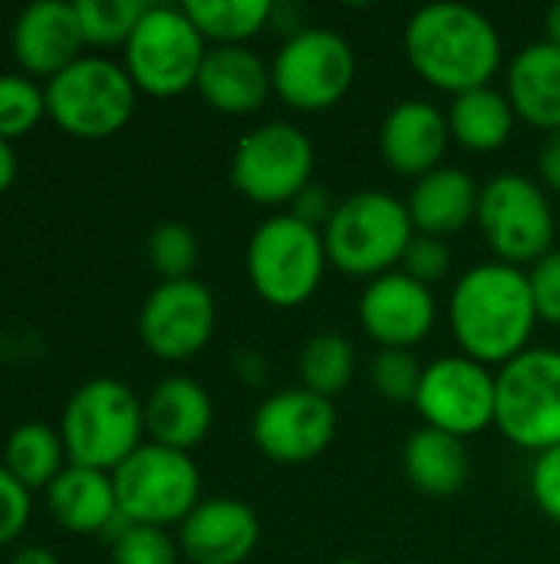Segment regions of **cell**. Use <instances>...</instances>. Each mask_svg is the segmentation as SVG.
<instances>
[{
	"label": "cell",
	"instance_id": "30",
	"mask_svg": "<svg viewBox=\"0 0 560 564\" xmlns=\"http://www.w3.org/2000/svg\"><path fill=\"white\" fill-rule=\"evenodd\" d=\"M89 46H116L132 36L135 23L149 10L145 0H73Z\"/></svg>",
	"mask_w": 560,
	"mask_h": 564
},
{
	"label": "cell",
	"instance_id": "4",
	"mask_svg": "<svg viewBox=\"0 0 560 564\" xmlns=\"http://www.w3.org/2000/svg\"><path fill=\"white\" fill-rule=\"evenodd\" d=\"M145 433V406L119 380L83 383L63 410V446L73 466L112 473L139 446Z\"/></svg>",
	"mask_w": 560,
	"mask_h": 564
},
{
	"label": "cell",
	"instance_id": "35",
	"mask_svg": "<svg viewBox=\"0 0 560 564\" xmlns=\"http://www.w3.org/2000/svg\"><path fill=\"white\" fill-rule=\"evenodd\" d=\"M449 268H452V251H449L446 238H432V235L416 231L406 254H403V271L422 284H432L439 278H446Z\"/></svg>",
	"mask_w": 560,
	"mask_h": 564
},
{
	"label": "cell",
	"instance_id": "22",
	"mask_svg": "<svg viewBox=\"0 0 560 564\" xmlns=\"http://www.w3.org/2000/svg\"><path fill=\"white\" fill-rule=\"evenodd\" d=\"M479 182L459 165H439L416 178L409 192V215L419 235L446 238L462 231L479 215Z\"/></svg>",
	"mask_w": 560,
	"mask_h": 564
},
{
	"label": "cell",
	"instance_id": "39",
	"mask_svg": "<svg viewBox=\"0 0 560 564\" xmlns=\"http://www.w3.org/2000/svg\"><path fill=\"white\" fill-rule=\"evenodd\" d=\"M333 208H337V202H333V195H330L320 182H310V185L290 202V215H297L300 221H307V225H314V228H320V231H323V225L330 221Z\"/></svg>",
	"mask_w": 560,
	"mask_h": 564
},
{
	"label": "cell",
	"instance_id": "18",
	"mask_svg": "<svg viewBox=\"0 0 560 564\" xmlns=\"http://www.w3.org/2000/svg\"><path fill=\"white\" fill-rule=\"evenodd\" d=\"M449 112L429 99L396 102L380 126V152L386 165L409 178H422L426 172L446 165L442 159L449 152Z\"/></svg>",
	"mask_w": 560,
	"mask_h": 564
},
{
	"label": "cell",
	"instance_id": "5",
	"mask_svg": "<svg viewBox=\"0 0 560 564\" xmlns=\"http://www.w3.org/2000/svg\"><path fill=\"white\" fill-rule=\"evenodd\" d=\"M244 261L251 288L274 307L307 304L330 264L323 231L290 212L271 215L254 228Z\"/></svg>",
	"mask_w": 560,
	"mask_h": 564
},
{
	"label": "cell",
	"instance_id": "11",
	"mask_svg": "<svg viewBox=\"0 0 560 564\" xmlns=\"http://www.w3.org/2000/svg\"><path fill=\"white\" fill-rule=\"evenodd\" d=\"M274 93L300 109L317 112L337 106L356 79L353 43L330 26H304L287 36L271 63Z\"/></svg>",
	"mask_w": 560,
	"mask_h": 564
},
{
	"label": "cell",
	"instance_id": "32",
	"mask_svg": "<svg viewBox=\"0 0 560 564\" xmlns=\"http://www.w3.org/2000/svg\"><path fill=\"white\" fill-rule=\"evenodd\" d=\"M46 112V93L17 73H0V139H17L30 132Z\"/></svg>",
	"mask_w": 560,
	"mask_h": 564
},
{
	"label": "cell",
	"instance_id": "2",
	"mask_svg": "<svg viewBox=\"0 0 560 564\" xmlns=\"http://www.w3.org/2000/svg\"><path fill=\"white\" fill-rule=\"evenodd\" d=\"M403 46L413 69L452 96L492 86L502 66V33L488 13L459 0L419 7L403 30Z\"/></svg>",
	"mask_w": 560,
	"mask_h": 564
},
{
	"label": "cell",
	"instance_id": "34",
	"mask_svg": "<svg viewBox=\"0 0 560 564\" xmlns=\"http://www.w3.org/2000/svg\"><path fill=\"white\" fill-rule=\"evenodd\" d=\"M112 564H178V545L165 529L129 525L112 542Z\"/></svg>",
	"mask_w": 560,
	"mask_h": 564
},
{
	"label": "cell",
	"instance_id": "26",
	"mask_svg": "<svg viewBox=\"0 0 560 564\" xmlns=\"http://www.w3.org/2000/svg\"><path fill=\"white\" fill-rule=\"evenodd\" d=\"M515 119L518 116H515L512 99L495 86H479V89L459 93L449 109L452 139L472 152L502 149L515 132Z\"/></svg>",
	"mask_w": 560,
	"mask_h": 564
},
{
	"label": "cell",
	"instance_id": "31",
	"mask_svg": "<svg viewBox=\"0 0 560 564\" xmlns=\"http://www.w3.org/2000/svg\"><path fill=\"white\" fill-rule=\"evenodd\" d=\"M149 261L162 274V281L191 278L198 264V235L185 221H158L149 231Z\"/></svg>",
	"mask_w": 560,
	"mask_h": 564
},
{
	"label": "cell",
	"instance_id": "15",
	"mask_svg": "<svg viewBox=\"0 0 560 564\" xmlns=\"http://www.w3.org/2000/svg\"><path fill=\"white\" fill-rule=\"evenodd\" d=\"M215 294L198 278L162 281L139 311V337L162 360H188L211 340Z\"/></svg>",
	"mask_w": 560,
	"mask_h": 564
},
{
	"label": "cell",
	"instance_id": "33",
	"mask_svg": "<svg viewBox=\"0 0 560 564\" xmlns=\"http://www.w3.org/2000/svg\"><path fill=\"white\" fill-rule=\"evenodd\" d=\"M422 364L416 360L413 350H399V347H380L376 357L370 360V383L373 390L389 400V403H413L419 393V380H422Z\"/></svg>",
	"mask_w": 560,
	"mask_h": 564
},
{
	"label": "cell",
	"instance_id": "23",
	"mask_svg": "<svg viewBox=\"0 0 560 564\" xmlns=\"http://www.w3.org/2000/svg\"><path fill=\"white\" fill-rule=\"evenodd\" d=\"M505 86L518 119L545 132L560 129V46L551 40L521 46L508 63Z\"/></svg>",
	"mask_w": 560,
	"mask_h": 564
},
{
	"label": "cell",
	"instance_id": "9",
	"mask_svg": "<svg viewBox=\"0 0 560 564\" xmlns=\"http://www.w3.org/2000/svg\"><path fill=\"white\" fill-rule=\"evenodd\" d=\"M208 40L191 23L185 7L149 3L132 36L125 40V73L135 89L152 96H178L198 83Z\"/></svg>",
	"mask_w": 560,
	"mask_h": 564
},
{
	"label": "cell",
	"instance_id": "7",
	"mask_svg": "<svg viewBox=\"0 0 560 564\" xmlns=\"http://www.w3.org/2000/svg\"><path fill=\"white\" fill-rule=\"evenodd\" d=\"M119 512L132 525H182L201 502V476L188 453L142 443L112 469Z\"/></svg>",
	"mask_w": 560,
	"mask_h": 564
},
{
	"label": "cell",
	"instance_id": "38",
	"mask_svg": "<svg viewBox=\"0 0 560 564\" xmlns=\"http://www.w3.org/2000/svg\"><path fill=\"white\" fill-rule=\"evenodd\" d=\"M531 496L538 502V509L560 522V446L545 449L535 456V469H531Z\"/></svg>",
	"mask_w": 560,
	"mask_h": 564
},
{
	"label": "cell",
	"instance_id": "42",
	"mask_svg": "<svg viewBox=\"0 0 560 564\" xmlns=\"http://www.w3.org/2000/svg\"><path fill=\"white\" fill-rule=\"evenodd\" d=\"M13 175H17V159H13V149L7 139H0V195L13 185Z\"/></svg>",
	"mask_w": 560,
	"mask_h": 564
},
{
	"label": "cell",
	"instance_id": "21",
	"mask_svg": "<svg viewBox=\"0 0 560 564\" xmlns=\"http://www.w3.org/2000/svg\"><path fill=\"white\" fill-rule=\"evenodd\" d=\"M145 406V430L152 443L188 453L215 423V403L208 390L191 377H165L152 387Z\"/></svg>",
	"mask_w": 560,
	"mask_h": 564
},
{
	"label": "cell",
	"instance_id": "25",
	"mask_svg": "<svg viewBox=\"0 0 560 564\" xmlns=\"http://www.w3.org/2000/svg\"><path fill=\"white\" fill-rule=\"evenodd\" d=\"M403 469L422 496L449 499L465 489L472 459L465 440L432 426H419L416 433H409L403 446Z\"/></svg>",
	"mask_w": 560,
	"mask_h": 564
},
{
	"label": "cell",
	"instance_id": "17",
	"mask_svg": "<svg viewBox=\"0 0 560 564\" xmlns=\"http://www.w3.org/2000/svg\"><path fill=\"white\" fill-rule=\"evenodd\" d=\"M261 542L257 512L231 496L201 499L178 525V549L195 564H244Z\"/></svg>",
	"mask_w": 560,
	"mask_h": 564
},
{
	"label": "cell",
	"instance_id": "41",
	"mask_svg": "<svg viewBox=\"0 0 560 564\" xmlns=\"http://www.w3.org/2000/svg\"><path fill=\"white\" fill-rule=\"evenodd\" d=\"M238 377L248 383V387H261L264 380H267V364H264V357L261 354H254V350H244L241 357H238Z\"/></svg>",
	"mask_w": 560,
	"mask_h": 564
},
{
	"label": "cell",
	"instance_id": "29",
	"mask_svg": "<svg viewBox=\"0 0 560 564\" xmlns=\"http://www.w3.org/2000/svg\"><path fill=\"white\" fill-rule=\"evenodd\" d=\"M191 23L215 46H231L251 40L261 26L271 23V0H185L182 3Z\"/></svg>",
	"mask_w": 560,
	"mask_h": 564
},
{
	"label": "cell",
	"instance_id": "6",
	"mask_svg": "<svg viewBox=\"0 0 560 564\" xmlns=\"http://www.w3.org/2000/svg\"><path fill=\"white\" fill-rule=\"evenodd\" d=\"M495 426L535 456L560 446V350L528 347L495 373Z\"/></svg>",
	"mask_w": 560,
	"mask_h": 564
},
{
	"label": "cell",
	"instance_id": "19",
	"mask_svg": "<svg viewBox=\"0 0 560 564\" xmlns=\"http://www.w3.org/2000/svg\"><path fill=\"white\" fill-rule=\"evenodd\" d=\"M13 56L17 63L33 73L53 79L69 63L79 59V50L86 46L83 26L76 17V3L66 0H36L20 10L13 20Z\"/></svg>",
	"mask_w": 560,
	"mask_h": 564
},
{
	"label": "cell",
	"instance_id": "1",
	"mask_svg": "<svg viewBox=\"0 0 560 564\" xmlns=\"http://www.w3.org/2000/svg\"><path fill=\"white\" fill-rule=\"evenodd\" d=\"M449 321L465 357L505 367L531 347L538 324L528 271L498 258L469 268L452 288Z\"/></svg>",
	"mask_w": 560,
	"mask_h": 564
},
{
	"label": "cell",
	"instance_id": "12",
	"mask_svg": "<svg viewBox=\"0 0 560 564\" xmlns=\"http://www.w3.org/2000/svg\"><path fill=\"white\" fill-rule=\"evenodd\" d=\"M314 142L284 119L251 129L231 159V185L257 205H290L314 182Z\"/></svg>",
	"mask_w": 560,
	"mask_h": 564
},
{
	"label": "cell",
	"instance_id": "20",
	"mask_svg": "<svg viewBox=\"0 0 560 564\" xmlns=\"http://www.w3.org/2000/svg\"><path fill=\"white\" fill-rule=\"evenodd\" d=\"M198 93L208 106L228 116L257 112L274 93L271 66L248 43L208 46L205 63L198 69Z\"/></svg>",
	"mask_w": 560,
	"mask_h": 564
},
{
	"label": "cell",
	"instance_id": "44",
	"mask_svg": "<svg viewBox=\"0 0 560 564\" xmlns=\"http://www.w3.org/2000/svg\"><path fill=\"white\" fill-rule=\"evenodd\" d=\"M545 40H551L554 46H560V0L558 3H551L548 7V13H545Z\"/></svg>",
	"mask_w": 560,
	"mask_h": 564
},
{
	"label": "cell",
	"instance_id": "37",
	"mask_svg": "<svg viewBox=\"0 0 560 564\" xmlns=\"http://www.w3.org/2000/svg\"><path fill=\"white\" fill-rule=\"evenodd\" d=\"M30 519V489L0 466V545L13 542Z\"/></svg>",
	"mask_w": 560,
	"mask_h": 564
},
{
	"label": "cell",
	"instance_id": "36",
	"mask_svg": "<svg viewBox=\"0 0 560 564\" xmlns=\"http://www.w3.org/2000/svg\"><path fill=\"white\" fill-rule=\"evenodd\" d=\"M531 301L538 311V321L560 324V248H551L545 258H538L528 271Z\"/></svg>",
	"mask_w": 560,
	"mask_h": 564
},
{
	"label": "cell",
	"instance_id": "45",
	"mask_svg": "<svg viewBox=\"0 0 560 564\" xmlns=\"http://www.w3.org/2000/svg\"><path fill=\"white\" fill-rule=\"evenodd\" d=\"M333 564H370V562H363V558H340V562H333Z\"/></svg>",
	"mask_w": 560,
	"mask_h": 564
},
{
	"label": "cell",
	"instance_id": "40",
	"mask_svg": "<svg viewBox=\"0 0 560 564\" xmlns=\"http://www.w3.org/2000/svg\"><path fill=\"white\" fill-rule=\"evenodd\" d=\"M538 172L548 188L560 192V129L545 135V142L538 149Z\"/></svg>",
	"mask_w": 560,
	"mask_h": 564
},
{
	"label": "cell",
	"instance_id": "3",
	"mask_svg": "<svg viewBox=\"0 0 560 564\" xmlns=\"http://www.w3.org/2000/svg\"><path fill=\"white\" fill-rule=\"evenodd\" d=\"M416 235L409 205L389 192L363 188L337 202L323 225L327 258L337 271L353 278H380L403 264V254Z\"/></svg>",
	"mask_w": 560,
	"mask_h": 564
},
{
	"label": "cell",
	"instance_id": "43",
	"mask_svg": "<svg viewBox=\"0 0 560 564\" xmlns=\"http://www.w3.org/2000/svg\"><path fill=\"white\" fill-rule=\"evenodd\" d=\"M10 564H59L56 562V555L50 552V549H40V545H26V549H20Z\"/></svg>",
	"mask_w": 560,
	"mask_h": 564
},
{
	"label": "cell",
	"instance_id": "28",
	"mask_svg": "<svg viewBox=\"0 0 560 564\" xmlns=\"http://www.w3.org/2000/svg\"><path fill=\"white\" fill-rule=\"evenodd\" d=\"M297 370H300L304 390L333 400L356 377V350L343 334L320 330L304 340V347L297 354Z\"/></svg>",
	"mask_w": 560,
	"mask_h": 564
},
{
	"label": "cell",
	"instance_id": "8",
	"mask_svg": "<svg viewBox=\"0 0 560 564\" xmlns=\"http://www.w3.org/2000/svg\"><path fill=\"white\" fill-rule=\"evenodd\" d=\"M46 112L76 139H106L135 112V83L106 56H79L46 79Z\"/></svg>",
	"mask_w": 560,
	"mask_h": 564
},
{
	"label": "cell",
	"instance_id": "10",
	"mask_svg": "<svg viewBox=\"0 0 560 564\" xmlns=\"http://www.w3.org/2000/svg\"><path fill=\"white\" fill-rule=\"evenodd\" d=\"M475 218L492 251L505 264H535L554 248L558 215L551 198L535 178L521 172H502L488 178L482 185Z\"/></svg>",
	"mask_w": 560,
	"mask_h": 564
},
{
	"label": "cell",
	"instance_id": "24",
	"mask_svg": "<svg viewBox=\"0 0 560 564\" xmlns=\"http://www.w3.org/2000/svg\"><path fill=\"white\" fill-rule=\"evenodd\" d=\"M46 506L59 529L73 535L106 532L109 522L119 516L112 473L89 469V466H66L46 486Z\"/></svg>",
	"mask_w": 560,
	"mask_h": 564
},
{
	"label": "cell",
	"instance_id": "14",
	"mask_svg": "<svg viewBox=\"0 0 560 564\" xmlns=\"http://www.w3.org/2000/svg\"><path fill=\"white\" fill-rule=\"evenodd\" d=\"M337 436L333 400L304 387L271 393L251 420L254 446L274 463H310L330 449Z\"/></svg>",
	"mask_w": 560,
	"mask_h": 564
},
{
	"label": "cell",
	"instance_id": "13",
	"mask_svg": "<svg viewBox=\"0 0 560 564\" xmlns=\"http://www.w3.org/2000/svg\"><path fill=\"white\" fill-rule=\"evenodd\" d=\"M413 406L426 426L459 440L485 433L495 426V373L465 354L439 357L426 364Z\"/></svg>",
	"mask_w": 560,
	"mask_h": 564
},
{
	"label": "cell",
	"instance_id": "27",
	"mask_svg": "<svg viewBox=\"0 0 560 564\" xmlns=\"http://www.w3.org/2000/svg\"><path fill=\"white\" fill-rule=\"evenodd\" d=\"M63 456H66L63 436H56L43 423H23L7 436L3 469L26 489H40L50 486L66 469Z\"/></svg>",
	"mask_w": 560,
	"mask_h": 564
},
{
	"label": "cell",
	"instance_id": "16",
	"mask_svg": "<svg viewBox=\"0 0 560 564\" xmlns=\"http://www.w3.org/2000/svg\"><path fill=\"white\" fill-rule=\"evenodd\" d=\"M360 324L380 347L413 350L436 327V297L429 284L416 281L403 268L373 278L360 294Z\"/></svg>",
	"mask_w": 560,
	"mask_h": 564
}]
</instances>
